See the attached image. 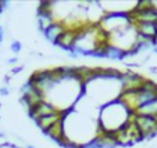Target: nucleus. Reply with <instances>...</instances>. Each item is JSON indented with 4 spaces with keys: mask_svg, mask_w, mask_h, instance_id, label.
<instances>
[{
    "mask_svg": "<svg viewBox=\"0 0 157 148\" xmlns=\"http://www.w3.org/2000/svg\"><path fill=\"white\" fill-rule=\"evenodd\" d=\"M132 115L133 111L121 98L110 101V103L101 105L99 110V132L116 133L131 121Z\"/></svg>",
    "mask_w": 157,
    "mask_h": 148,
    "instance_id": "obj_1",
    "label": "nucleus"
},
{
    "mask_svg": "<svg viewBox=\"0 0 157 148\" xmlns=\"http://www.w3.org/2000/svg\"><path fill=\"white\" fill-rule=\"evenodd\" d=\"M132 122L135 123L138 132L142 136V140L151 139L157 134V118H154V116L133 114Z\"/></svg>",
    "mask_w": 157,
    "mask_h": 148,
    "instance_id": "obj_2",
    "label": "nucleus"
},
{
    "mask_svg": "<svg viewBox=\"0 0 157 148\" xmlns=\"http://www.w3.org/2000/svg\"><path fill=\"white\" fill-rule=\"evenodd\" d=\"M79 29H81V27H72V25L68 27V25H67L65 32L60 36V39L54 43V46H57V47L61 49L65 53H70V50H71V49L74 47V45L77 43L78 35H79Z\"/></svg>",
    "mask_w": 157,
    "mask_h": 148,
    "instance_id": "obj_3",
    "label": "nucleus"
},
{
    "mask_svg": "<svg viewBox=\"0 0 157 148\" xmlns=\"http://www.w3.org/2000/svg\"><path fill=\"white\" fill-rule=\"evenodd\" d=\"M145 82H146V78H143L142 75L136 74V72H133V71L122 72V76H121L122 92H133V90H138Z\"/></svg>",
    "mask_w": 157,
    "mask_h": 148,
    "instance_id": "obj_4",
    "label": "nucleus"
},
{
    "mask_svg": "<svg viewBox=\"0 0 157 148\" xmlns=\"http://www.w3.org/2000/svg\"><path fill=\"white\" fill-rule=\"evenodd\" d=\"M56 112H59V110L48 100H43V101H40V103H38L36 105H33V107L28 111L29 116L33 119V121L42 118V116L52 115V114H56Z\"/></svg>",
    "mask_w": 157,
    "mask_h": 148,
    "instance_id": "obj_5",
    "label": "nucleus"
},
{
    "mask_svg": "<svg viewBox=\"0 0 157 148\" xmlns=\"http://www.w3.org/2000/svg\"><path fill=\"white\" fill-rule=\"evenodd\" d=\"M65 29H67V24H65L64 21H59L56 20L52 25H49L46 29L42 32V35L44 36V39L46 40H49L50 43H56L57 40L60 39V36L63 35V33L65 32Z\"/></svg>",
    "mask_w": 157,
    "mask_h": 148,
    "instance_id": "obj_6",
    "label": "nucleus"
},
{
    "mask_svg": "<svg viewBox=\"0 0 157 148\" xmlns=\"http://www.w3.org/2000/svg\"><path fill=\"white\" fill-rule=\"evenodd\" d=\"M65 112H63V111H59V112L56 114H52V115H46V116H42V118L36 119L35 123L36 126H38L39 129H40L43 133H46V132L49 130V129L52 128V126H54V125L57 123V122H60L63 118H64Z\"/></svg>",
    "mask_w": 157,
    "mask_h": 148,
    "instance_id": "obj_7",
    "label": "nucleus"
},
{
    "mask_svg": "<svg viewBox=\"0 0 157 148\" xmlns=\"http://www.w3.org/2000/svg\"><path fill=\"white\" fill-rule=\"evenodd\" d=\"M65 116V115H64ZM46 136L49 137V139H52L54 143H57V144H61L63 141L65 140V129H64V118L61 119L60 122H57L54 126H52L50 129H49L48 132H46Z\"/></svg>",
    "mask_w": 157,
    "mask_h": 148,
    "instance_id": "obj_8",
    "label": "nucleus"
},
{
    "mask_svg": "<svg viewBox=\"0 0 157 148\" xmlns=\"http://www.w3.org/2000/svg\"><path fill=\"white\" fill-rule=\"evenodd\" d=\"M135 114L149 115V116H154V118H157V98H154V100L149 101L147 104L139 107L136 111H135Z\"/></svg>",
    "mask_w": 157,
    "mask_h": 148,
    "instance_id": "obj_9",
    "label": "nucleus"
},
{
    "mask_svg": "<svg viewBox=\"0 0 157 148\" xmlns=\"http://www.w3.org/2000/svg\"><path fill=\"white\" fill-rule=\"evenodd\" d=\"M10 50L14 54L21 53V50H22V43H21L20 40H13L11 43H10Z\"/></svg>",
    "mask_w": 157,
    "mask_h": 148,
    "instance_id": "obj_10",
    "label": "nucleus"
},
{
    "mask_svg": "<svg viewBox=\"0 0 157 148\" xmlns=\"http://www.w3.org/2000/svg\"><path fill=\"white\" fill-rule=\"evenodd\" d=\"M22 69H24V67H20V65L14 67V68H11V71H10V75H11V76H13V75H17V74H20Z\"/></svg>",
    "mask_w": 157,
    "mask_h": 148,
    "instance_id": "obj_11",
    "label": "nucleus"
},
{
    "mask_svg": "<svg viewBox=\"0 0 157 148\" xmlns=\"http://www.w3.org/2000/svg\"><path fill=\"white\" fill-rule=\"evenodd\" d=\"M10 90H9V86H2L0 87V96H9Z\"/></svg>",
    "mask_w": 157,
    "mask_h": 148,
    "instance_id": "obj_12",
    "label": "nucleus"
},
{
    "mask_svg": "<svg viewBox=\"0 0 157 148\" xmlns=\"http://www.w3.org/2000/svg\"><path fill=\"white\" fill-rule=\"evenodd\" d=\"M17 61H18V58H15V57H14V58H9V60H7V62H9V64H15Z\"/></svg>",
    "mask_w": 157,
    "mask_h": 148,
    "instance_id": "obj_13",
    "label": "nucleus"
},
{
    "mask_svg": "<svg viewBox=\"0 0 157 148\" xmlns=\"http://www.w3.org/2000/svg\"><path fill=\"white\" fill-rule=\"evenodd\" d=\"M0 38H4V28L0 25Z\"/></svg>",
    "mask_w": 157,
    "mask_h": 148,
    "instance_id": "obj_14",
    "label": "nucleus"
},
{
    "mask_svg": "<svg viewBox=\"0 0 157 148\" xmlns=\"http://www.w3.org/2000/svg\"><path fill=\"white\" fill-rule=\"evenodd\" d=\"M153 53L157 54V46H154V47H153Z\"/></svg>",
    "mask_w": 157,
    "mask_h": 148,
    "instance_id": "obj_15",
    "label": "nucleus"
},
{
    "mask_svg": "<svg viewBox=\"0 0 157 148\" xmlns=\"http://www.w3.org/2000/svg\"><path fill=\"white\" fill-rule=\"evenodd\" d=\"M25 148H36V147H33V145H27Z\"/></svg>",
    "mask_w": 157,
    "mask_h": 148,
    "instance_id": "obj_16",
    "label": "nucleus"
},
{
    "mask_svg": "<svg viewBox=\"0 0 157 148\" xmlns=\"http://www.w3.org/2000/svg\"><path fill=\"white\" fill-rule=\"evenodd\" d=\"M106 148H117L116 145H110V147H106Z\"/></svg>",
    "mask_w": 157,
    "mask_h": 148,
    "instance_id": "obj_17",
    "label": "nucleus"
},
{
    "mask_svg": "<svg viewBox=\"0 0 157 148\" xmlns=\"http://www.w3.org/2000/svg\"><path fill=\"white\" fill-rule=\"evenodd\" d=\"M3 39H4V38H0V45H2V42H3Z\"/></svg>",
    "mask_w": 157,
    "mask_h": 148,
    "instance_id": "obj_18",
    "label": "nucleus"
},
{
    "mask_svg": "<svg viewBox=\"0 0 157 148\" xmlns=\"http://www.w3.org/2000/svg\"><path fill=\"white\" fill-rule=\"evenodd\" d=\"M0 110H2V103H0Z\"/></svg>",
    "mask_w": 157,
    "mask_h": 148,
    "instance_id": "obj_19",
    "label": "nucleus"
},
{
    "mask_svg": "<svg viewBox=\"0 0 157 148\" xmlns=\"http://www.w3.org/2000/svg\"><path fill=\"white\" fill-rule=\"evenodd\" d=\"M0 119H2V116H0Z\"/></svg>",
    "mask_w": 157,
    "mask_h": 148,
    "instance_id": "obj_20",
    "label": "nucleus"
}]
</instances>
